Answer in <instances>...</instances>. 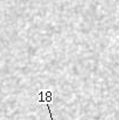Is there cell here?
<instances>
[{"mask_svg": "<svg viewBox=\"0 0 119 120\" xmlns=\"http://www.w3.org/2000/svg\"><path fill=\"white\" fill-rule=\"evenodd\" d=\"M47 109H48V111H49V114H50V119L54 120V118H53V114H52V110H50V106H49V104L47 103Z\"/></svg>", "mask_w": 119, "mask_h": 120, "instance_id": "obj_1", "label": "cell"}]
</instances>
